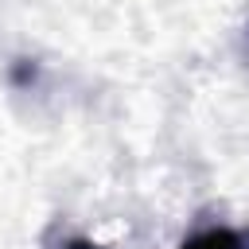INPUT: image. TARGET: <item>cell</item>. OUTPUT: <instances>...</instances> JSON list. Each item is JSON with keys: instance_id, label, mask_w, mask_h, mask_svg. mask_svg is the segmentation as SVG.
Segmentation results:
<instances>
[{"instance_id": "1", "label": "cell", "mask_w": 249, "mask_h": 249, "mask_svg": "<svg viewBox=\"0 0 249 249\" xmlns=\"http://www.w3.org/2000/svg\"><path fill=\"white\" fill-rule=\"evenodd\" d=\"M183 249H249V237L237 230H202Z\"/></svg>"}]
</instances>
